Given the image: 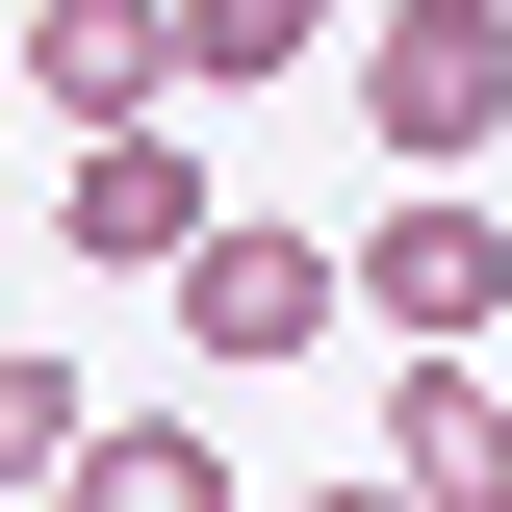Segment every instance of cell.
Returning <instances> with one entry per match:
<instances>
[{
	"mask_svg": "<svg viewBox=\"0 0 512 512\" xmlns=\"http://www.w3.org/2000/svg\"><path fill=\"white\" fill-rule=\"evenodd\" d=\"M359 128L410 154V205H487V154H512V0H384L359 26Z\"/></svg>",
	"mask_w": 512,
	"mask_h": 512,
	"instance_id": "obj_1",
	"label": "cell"
},
{
	"mask_svg": "<svg viewBox=\"0 0 512 512\" xmlns=\"http://www.w3.org/2000/svg\"><path fill=\"white\" fill-rule=\"evenodd\" d=\"M308 333H359V256H333V231H256V205H231V231L180 256V359H231V384H282Z\"/></svg>",
	"mask_w": 512,
	"mask_h": 512,
	"instance_id": "obj_2",
	"label": "cell"
},
{
	"mask_svg": "<svg viewBox=\"0 0 512 512\" xmlns=\"http://www.w3.org/2000/svg\"><path fill=\"white\" fill-rule=\"evenodd\" d=\"M205 231H231V205H205L180 128H103V154L52 180V256H77V282H154V308H180V256H205Z\"/></svg>",
	"mask_w": 512,
	"mask_h": 512,
	"instance_id": "obj_3",
	"label": "cell"
},
{
	"mask_svg": "<svg viewBox=\"0 0 512 512\" xmlns=\"http://www.w3.org/2000/svg\"><path fill=\"white\" fill-rule=\"evenodd\" d=\"M359 333L487 359V333H512V205H384V231H359Z\"/></svg>",
	"mask_w": 512,
	"mask_h": 512,
	"instance_id": "obj_4",
	"label": "cell"
},
{
	"mask_svg": "<svg viewBox=\"0 0 512 512\" xmlns=\"http://www.w3.org/2000/svg\"><path fill=\"white\" fill-rule=\"evenodd\" d=\"M384 487H410V512H512V384L487 359H410V384H384Z\"/></svg>",
	"mask_w": 512,
	"mask_h": 512,
	"instance_id": "obj_5",
	"label": "cell"
},
{
	"mask_svg": "<svg viewBox=\"0 0 512 512\" xmlns=\"http://www.w3.org/2000/svg\"><path fill=\"white\" fill-rule=\"evenodd\" d=\"M0 77H26V103H77V154H103V128H154V103H180V52H154V0H52V26H26V52H0Z\"/></svg>",
	"mask_w": 512,
	"mask_h": 512,
	"instance_id": "obj_6",
	"label": "cell"
},
{
	"mask_svg": "<svg viewBox=\"0 0 512 512\" xmlns=\"http://www.w3.org/2000/svg\"><path fill=\"white\" fill-rule=\"evenodd\" d=\"M52 512H256V487L205 461V410H103V461H77Z\"/></svg>",
	"mask_w": 512,
	"mask_h": 512,
	"instance_id": "obj_7",
	"label": "cell"
},
{
	"mask_svg": "<svg viewBox=\"0 0 512 512\" xmlns=\"http://www.w3.org/2000/svg\"><path fill=\"white\" fill-rule=\"evenodd\" d=\"M154 52H180V103H231V77H308V0H154Z\"/></svg>",
	"mask_w": 512,
	"mask_h": 512,
	"instance_id": "obj_8",
	"label": "cell"
},
{
	"mask_svg": "<svg viewBox=\"0 0 512 512\" xmlns=\"http://www.w3.org/2000/svg\"><path fill=\"white\" fill-rule=\"evenodd\" d=\"M77 461H103V410H77V359H26V333H0V487L52 512V487H77Z\"/></svg>",
	"mask_w": 512,
	"mask_h": 512,
	"instance_id": "obj_9",
	"label": "cell"
},
{
	"mask_svg": "<svg viewBox=\"0 0 512 512\" xmlns=\"http://www.w3.org/2000/svg\"><path fill=\"white\" fill-rule=\"evenodd\" d=\"M308 512H410V487H308Z\"/></svg>",
	"mask_w": 512,
	"mask_h": 512,
	"instance_id": "obj_10",
	"label": "cell"
},
{
	"mask_svg": "<svg viewBox=\"0 0 512 512\" xmlns=\"http://www.w3.org/2000/svg\"><path fill=\"white\" fill-rule=\"evenodd\" d=\"M0 128H26V77H0Z\"/></svg>",
	"mask_w": 512,
	"mask_h": 512,
	"instance_id": "obj_11",
	"label": "cell"
}]
</instances>
